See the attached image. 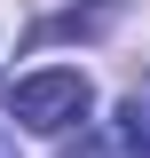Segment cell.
I'll use <instances>...</instances> for the list:
<instances>
[{
    "label": "cell",
    "mask_w": 150,
    "mask_h": 158,
    "mask_svg": "<svg viewBox=\"0 0 150 158\" xmlns=\"http://www.w3.org/2000/svg\"><path fill=\"white\" fill-rule=\"evenodd\" d=\"M87 111H95L87 71H63V63L24 71V79H16V95H8V118H16V127H32V135H71Z\"/></svg>",
    "instance_id": "1"
},
{
    "label": "cell",
    "mask_w": 150,
    "mask_h": 158,
    "mask_svg": "<svg viewBox=\"0 0 150 158\" xmlns=\"http://www.w3.org/2000/svg\"><path fill=\"white\" fill-rule=\"evenodd\" d=\"M111 158H150V103H142V95L119 103V118H111Z\"/></svg>",
    "instance_id": "2"
},
{
    "label": "cell",
    "mask_w": 150,
    "mask_h": 158,
    "mask_svg": "<svg viewBox=\"0 0 150 158\" xmlns=\"http://www.w3.org/2000/svg\"><path fill=\"white\" fill-rule=\"evenodd\" d=\"M0 158H24V150H16V135H8V127H0Z\"/></svg>",
    "instance_id": "3"
}]
</instances>
